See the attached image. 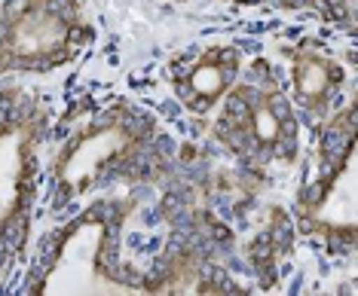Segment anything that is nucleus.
I'll return each mask as SVG.
<instances>
[{
    "mask_svg": "<svg viewBox=\"0 0 358 296\" xmlns=\"http://www.w3.org/2000/svg\"><path fill=\"white\" fill-rule=\"evenodd\" d=\"M89 0H0V80L52 77L95 43Z\"/></svg>",
    "mask_w": 358,
    "mask_h": 296,
    "instance_id": "f257e3e1",
    "label": "nucleus"
},
{
    "mask_svg": "<svg viewBox=\"0 0 358 296\" xmlns=\"http://www.w3.org/2000/svg\"><path fill=\"white\" fill-rule=\"evenodd\" d=\"M50 104L28 86H0V284L28 238Z\"/></svg>",
    "mask_w": 358,
    "mask_h": 296,
    "instance_id": "f03ea898",
    "label": "nucleus"
},
{
    "mask_svg": "<svg viewBox=\"0 0 358 296\" xmlns=\"http://www.w3.org/2000/svg\"><path fill=\"white\" fill-rule=\"evenodd\" d=\"M215 135L224 147L264 165L297 153V107L291 104L285 80L266 61H255L242 71L236 86L217 104Z\"/></svg>",
    "mask_w": 358,
    "mask_h": 296,
    "instance_id": "7ed1b4c3",
    "label": "nucleus"
},
{
    "mask_svg": "<svg viewBox=\"0 0 358 296\" xmlns=\"http://www.w3.org/2000/svg\"><path fill=\"white\" fill-rule=\"evenodd\" d=\"M153 138H157V119L141 107L113 101L95 110L52 156L50 171L55 195L62 202L80 199L110 168L126 162L138 147H148Z\"/></svg>",
    "mask_w": 358,
    "mask_h": 296,
    "instance_id": "20e7f679",
    "label": "nucleus"
},
{
    "mask_svg": "<svg viewBox=\"0 0 358 296\" xmlns=\"http://www.w3.org/2000/svg\"><path fill=\"white\" fill-rule=\"evenodd\" d=\"M355 128L346 131L331 165L300 193L297 220L306 235L319 238L328 248H355Z\"/></svg>",
    "mask_w": 358,
    "mask_h": 296,
    "instance_id": "39448f33",
    "label": "nucleus"
},
{
    "mask_svg": "<svg viewBox=\"0 0 358 296\" xmlns=\"http://www.w3.org/2000/svg\"><path fill=\"white\" fill-rule=\"evenodd\" d=\"M245 71V55L236 43H199L184 49L178 59L169 64V86L175 98L184 104V110L206 117L215 113L227 92L236 86V80Z\"/></svg>",
    "mask_w": 358,
    "mask_h": 296,
    "instance_id": "423d86ee",
    "label": "nucleus"
},
{
    "mask_svg": "<svg viewBox=\"0 0 358 296\" xmlns=\"http://www.w3.org/2000/svg\"><path fill=\"white\" fill-rule=\"evenodd\" d=\"M285 89L297 113L324 117L337 110L340 98H349L352 89V68L319 40H303L285 52Z\"/></svg>",
    "mask_w": 358,
    "mask_h": 296,
    "instance_id": "0eeeda50",
    "label": "nucleus"
},
{
    "mask_svg": "<svg viewBox=\"0 0 358 296\" xmlns=\"http://www.w3.org/2000/svg\"><path fill=\"white\" fill-rule=\"evenodd\" d=\"M236 6H264V3H273V0H230Z\"/></svg>",
    "mask_w": 358,
    "mask_h": 296,
    "instance_id": "6e6552de",
    "label": "nucleus"
}]
</instances>
